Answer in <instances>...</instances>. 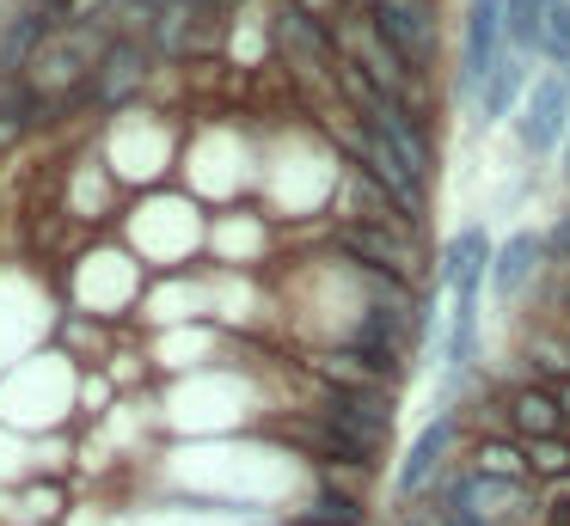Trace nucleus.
I'll return each mask as SVG.
<instances>
[{"mask_svg":"<svg viewBox=\"0 0 570 526\" xmlns=\"http://www.w3.org/2000/svg\"><path fill=\"white\" fill-rule=\"evenodd\" d=\"M320 423L332 428V435L350 447V459L368 472V465L386 453V435H393V391H325Z\"/></svg>","mask_w":570,"mask_h":526,"instance_id":"1","label":"nucleus"},{"mask_svg":"<svg viewBox=\"0 0 570 526\" xmlns=\"http://www.w3.org/2000/svg\"><path fill=\"white\" fill-rule=\"evenodd\" d=\"M374 31H381V43L393 49L399 61H405L411 73H430L435 61V0H374Z\"/></svg>","mask_w":570,"mask_h":526,"instance_id":"2","label":"nucleus"},{"mask_svg":"<svg viewBox=\"0 0 570 526\" xmlns=\"http://www.w3.org/2000/svg\"><path fill=\"white\" fill-rule=\"evenodd\" d=\"M515 135L533 159H552L558 147H570V80L564 73H546L533 80L528 105L515 110Z\"/></svg>","mask_w":570,"mask_h":526,"instance_id":"3","label":"nucleus"},{"mask_svg":"<svg viewBox=\"0 0 570 526\" xmlns=\"http://www.w3.org/2000/svg\"><path fill=\"white\" fill-rule=\"evenodd\" d=\"M509 49L503 37V0H472L466 24H460V92L479 98V86L491 80L497 56Z\"/></svg>","mask_w":570,"mask_h":526,"instance_id":"4","label":"nucleus"},{"mask_svg":"<svg viewBox=\"0 0 570 526\" xmlns=\"http://www.w3.org/2000/svg\"><path fill=\"white\" fill-rule=\"evenodd\" d=\"M491 264H497L491 232H484V227H460V239H448V251H442L448 300H479V288L491 281Z\"/></svg>","mask_w":570,"mask_h":526,"instance_id":"5","label":"nucleus"},{"mask_svg":"<svg viewBox=\"0 0 570 526\" xmlns=\"http://www.w3.org/2000/svg\"><path fill=\"white\" fill-rule=\"evenodd\" d=\"M337 245H344L350 257H362V269H386V276H399V281L417 269V251H411V239L399 227H362V220H344Z\"/></svg>","mask_w":570,"mask_h":526,"instance_id":"6","label":"nucleus"},{"mask_svg":"<svg viewBox=\"0 0 570 526\" xmlns=\"http://www.w3.org/2000/svg\"><path fill=\"white\" fill-rule=\"evenodd\" d=\"M540 264H546V232H533V227H515L503 245H497V264H491V288L503 294H521L533 276H540Z\"/></svg>","mask_w":570,"mask_h":526,"instance_id":"7","label":"nucleus"},{"mask_svg":"<svg viewBox=\"0 0 570 526\" xmlns=\"http://www.w3.org/2000/svg\"><path fill=\"white\" fill-rule=\"evenodd\" d=\"M528 92H533V80H528V56L503 49V56H497V68H491V80L479 86V98H472V105H479V117H484V122H503L515 105H528Z\"/></svg>","mask_w":570,"mask_h":526,"instance_id":"8","label":"nucleus"},{"mask_svg":"<svg viewBox=\"0 0 570 526\" xmlns=\"http://www.w3.org/2000/svg\"><path fill=\"white\" fill-rule=\"evenodd\" d=\"M558 428H564V410H558L552 386H521L509 398V435L515 440H552Z\"/></svg>","mask_w":570,"mask_h":526,"instance_id":"9","label":"nucleus"},{"mask_svg":"<svg viewBox=\"0 0 570 526\" xmlns=\"http://www.w3.org/2000/svg\"><path fill=\"white\" fill-rule=\"evenodd\" d=\"M448 440H454V416H435V423H423V435L411 440V453H405V465H399V489H423L435 477V465H442V453H448Z\"/></svg>","mask_w":570,"mask_h":526,"instance_id":"10","label":"nucleus"},{"mask_svg":"<svg viewBox=\"0 0 570 526\" xmlns=\"http://www.w3.org/2000/svg\"><path fill=\"white\" fill-rule=\"evenodd\" d=\"M472 472L491 477V484H528V477H533V465H528V440H515V435L484 440V447L472 453Z\"/></svg>","mask_w":570,"mask_h":526,"instance_id":"11","label":"nucleus"},{"mask_svg":"<svg viewBox=\"0 0 570 526\" xmlns=\"http://www.w3.org/2000/svg\"><path fill=\"white\" fill-rule=\"evenodd\" d=\"M141 61H148V56H141V43H117L111 56H105V68H99V98H105V105L136 92V80L148 73Z\"/></svg>","mask_w":570,"mask_h":526,"instance_id":"12","label":"nucleus"},{"mask_svg":"<svg viewBox=\"0 0 570 526\" xmlns=\"http://www.w3.org/2000/svg\"><path fill=\"white\" fill-rule=\"evenodd\" d=\"M295 526H362V502L337 496V489H320V496L295 514Z\"/></svg>","mask_w":570,"mask_h":526,"instance_id":"13","label":"nucleus"},{"mask_svg":"<svg viewBox=\"0 0 570 526\" xmlns=\"http://www.w3.org/2000/svg\"><path fill=\"white\" fill-rule=\"evenodd\" d=\"M528 465H533V477H570V440L564 435L528 440Z\"/></svg>","mask_w":570,"mask_h":526,"instance_id":"14","label":"nucleus"},{"mask_svg":"<svg viewBox=\"0 0 570 526\" xmlns=\"http://www.w3.org/2000/svg\"><path fill=\"white\" fill-rule=\"evenodd\" d=\"M546 257H558V264H570V215H558L552 227H546Z\"/></svg>","mask_w":570,"mask_h":526,"instance_id":"15","label":"nucleus"},{"mask_svg":"<svg viewBox=\"0 0 570 526\" xmlns=\"http://www.w3.org/2000/svg\"><path fill=\"white\" fill-rule=\"evenodd\" d=\"M558 391V410H564V423H570V379H564V386H552Z\"/></svg>","mask_w":570,"mask_h":526,"instance_id":"16","label":"nucleus"},{"mask_svg":"<svg viewBox=\"0 0 570 526\" xmlns=\"http://www.w3.org/2000/svg\"><path fill=\"white\" fill-rule=\"evenodd\" d=\"M564 312H570V281H564Z\"/></svg>","mask_w":570,"mask_h":526,"instance_id":"17","label":"nucleus"},{"mask_svg":"<svg viewBox=\"0 0 570 526\" xmlns=\"http://www.w3.org/2000/svg\"><path fill=\"white\" fill-rule=\"evenodd\" d=\"M564 166H570V147H564Z\"/></svg>","mask_w":570,"mask_h":526,"instance_id":"18","label":"nucleus"}]
</instances>
